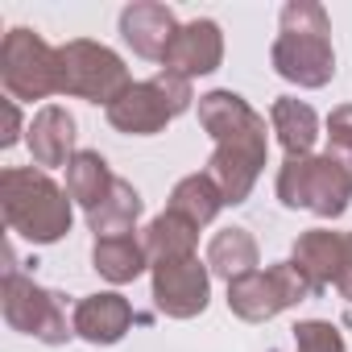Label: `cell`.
I'll use <instances>...</instances> for the list:
<instances>
[{
	"label": "cell",
	"instance_id": "15",
	"mask_svg": "<svg viewBox=\"0 0 352 352\" xmlns=\"http://www.w3.org/2000/svg\"><path fill=\"white\" fill-rule=\"evenodd\" d=\"M294 270L307 278V286L315 294H323L327 286H336L340 270H344V232H331V228H311L294 241V253H290Z\"/></svg>",
	"mask_w": 352,
	"mask_h": 352
},
{
	"label": "cell",
	"instance_id": "22",
	"mask_svg": "<svg viewBox=\"0 0 352 352\" xmlns=\"http://www.w3.org/2000/svg\"><path fill=\"white\" fill-rule=\"evenodd\" d=\"M141 212H145V204H141L137 187L124 183V179H116L112 191H108V199L96 212H87V228L96 232V241H104V236H129L137 228Z\"/></svg>",
	"mask_w": 352,
	"mask_h": 352
},
{
	"label": "cell",
	"instance_id": "23",
	"mask_svg": "<svg viewBox=\"0 0 352 352\" xmlns=\"http://www.w3.org/2000/svg\"><path fill=\"white\" fill-rule=\"evenodd\" d=\"M294 348L298 352H348L344 348V331L327 319H302L294 323Z\"/></svg>",
	"mask_w": 352,
	"mask_h": 352
},
{
	"label": "cell",
	"instance_id": "11",
	"mask_svg": "<svg viewBox=\"0 0 352 352\" xmlns=\"http://www.w3.org/2000/svg\"><path fill=\"white\" fill-rule=\"evenodd\" d=\"M224 63V34L216 21L199 17V21H187L174 34L166 58H162V71H174L183 79H195V75H216Z\"/></svg>",
	"mask_w": 352,
	"mask_h": 352
},
{
	"label": "cell",
	"instance_id": "21",
	"mask_svg": "<svg viewBox=\"0 0 352 352\" xmlns=\"http://www.w3.org/2000/svg\"><path fill=\"white\" fill-rule=\"evenodd\" d=\"M112 183H116V174L108 170V162H104L100 149H79V153L71 157V166H67V195H71L83 212H96V208L108 199Z\"/></svg>",
	"mask_w": 352,
	"mask_h": 352
},
{
	"label": "cell",
	"instance_id": "6",
	"mask_svg": "<svg viewBox=\"0 0 352 352\" xmlns=\"http://www.w3.org/2000/svg\"><path fill=\"white\" fill-rule=\"evenodd\" d=\"M191 104H195L191 79L174 75V71H157L153 79H141V83H133L129 91H120V96L104 108V116H108V124H112L116 133H124V137H153V133H162L174 116L191 112Z\"/></svg>",
	"mask_w": 352,
	"mask_h": 352
},
{
	"label": "cell",
	"instance_id": "1",
	"mask_svg": "<svg viewBox=\"0 0 352 352\" xmlns=\"http://www.w3.org/2000/svg\"><path fill=\"white\" fill-rule=\"evenodd\" d=\"M199 124L216 141L208 157V174L224 191V204H245L265 170L270 137H265V116L249 108L245 96L236 91H208L199 96Z\"/></svg>",
	"mask_w": 352,
	"mask_h": 352
},
{
	"label": "cell",
	"instance_id": "24",
	"mask_svg": "<svg viewBox=\"0 0 352 352\" xmlns=\"http://www.w3.org/2000/svg\"><path fill=\"white\" fill-rule=\"evenodd\" d=\"M327 149L331 153H344V157H352V104H340V108H331V116H327Z\"/></svg>",
	"mask_w": 352,
	"mask_h": 352
},
{
	"label": "cell",
	"instance_id": "10",
	"mask_svg": "<svg viewBox=\"0 0 352 352\" xmlns=\"http://www.w3.org/2000/svg\"><path fill=\"white\" fill-rule=\"evenodd\" d=\"M212 298V270L199 257L162 261L153 265V307L166 319H195L208 311Z\"/></svg>",
	"mask_w": 352,
	"mask_h": 352
},
{
	"label": "cell",
	"instance_id": "12",
	"mask_svg": "<svg viewBox=\"0 0 352 352\" xmlns=\"http://www.w3.org/2000/svg\"><path fill=\"white\" fill-rule=\"evenodd\" d=\"M174 34H179V21H174V13L166 5H157V0H137V5H129L120 13V38H124V46H133L137 58L162 63Z\"/></svg>",
	"mask_w": 352,
	"mask_h": 352
},
{
	"label": "cell",
	"instance_id": "25",
	"mask_svg": "<svg viewBox=\"0 0 352 352\" xmlns=\"http://www.w3.org/2000/svg\"><path fill=\"white\" fill-rule=\"evenodd\" d=\"M5 116H9V124H5V133H0V145H17L21 141V108H17V100H5Z\"/></svg>",
	"mask_w": 352,
	"mask_h": 352
},
{
	"label": "cell",
	"instance_id": "3",
	"mask_svg": "<svg viewBox=\"0 0 352 352\" xmlns=\"http://www.w3.org/2000/svg\"><path fill=\"white\" fill-rule=\"evenodd\" d=\"M331 21L315 0H286L282 5V34L270 46V63L286 83L298 87H327L336 75V50H331Z\"/></svg>",
	"mask_w": 352,
	"mask_h": 352
},
{
	"label": "cell",
	"instance_id": "2",
	"mask_svg": "<svg viewBox=\"0 0 352 352\" xmlns=\"http://www.w3.org/2000/svg\"><path fill=\"white\" fill-rule=\"evenodd\" d=\"M71 195L42 166H5L0 170V212L9 232L30 245H54L71 232Z\"/></svg>",
	"mask_w": 352,
	"mask_h": 352
},
{
	"label": "cell",
	"instance_id": "8",
	"mask_svg": "<svg viewBox=\"0 0 352 352\" xmlns=\"http://www.w3.org/2000/svg\"><path fill=\"white\" fill-rule=\"evenodd\" d=\"M0 83L9 100H46L58 96V46L42 34L17 25L0 42Z\"/></svg>",
	"mask_w": 352,
	"mask_h": 352
},
{
	"label": "cell",
	"instance_id": "9",
	"mask_svg": "<svg viewBox=\"0 0 352 352\" xmlns=\"http://www.w3.org/2000/svg\"><path fill=\"white\" fill-rule=\"evenodd\" d=\"M307 298H315V290L294 270V261H278L270 270H257L249 278L228 282V311L245 323H265V319H274Z\"/></svg>",
	"mask_w": 352,
	"mask_h": 352
},
{
	"label": "cell",
	"instance_id": "5",
	"mask_svg": "<svg viewBox=\"0 0 352 352\" xmlns=\"http://www.w3.org/2000/svg\"><path fill=\"white\" fill-rule=\"evenodd\" d=\"M5 257H9V265H5V286H0V311H5V323L13 331H21V336H34V340L50 344V348L67 344L75 336V319L67 315V294L46 290L30 274H21L13 249Z\"/></svg>",
	"mask_w": 352,
	"mask_h": 352
},
{
	"label": "cell",
	"instance_id": "7",
	"mask_svg": "<svg viewBox=\"0 0 352 352\" xmlns=\"http://www.w3.org/2000/svg\"><path fill=\"white\" fill-rule=\"evenodd\" d=\"M129 67L116 50L91 38H75L58 46V96H75L87 104H112L120 91H129Z\"/></svg>",
	"mask_w": 352,
	"mask_h": 352
},
{
	"label": "cell",
	"instance_id": "14",
	"mask_svg": "<svg viewBox=\"0 0 352 352\" xmlns=\"http://www.w3.org/2000/svg\"><path fill=\"white\" fill-rule=\"evenodd\" d=\"M75 116L58 104H46L38 108V116L30 120L25 129V141H30V153H34V166L42 170H54V166H71V157L79 153L75 149Z\"/></svg>",
	"mask_w": 352,
	"mask_h": 352
},
{
	"label": "cell",
	"instance_id": "4",
	"mask_svg": "<svg viewBox=\"0 0 352 352\" xmlns=\"http://www.w3.org/2000/svg\"><path fill=\"white\" fill-rule=\"evenodd\" d=\"M278 199L290 212H315L319 220H340L352 204V157L331 149L286 157L278 170Z\"/></svg>",
	"mask_w": 352,
	"mask_h": 352
},
{
	"label": "cell",
	"instance_id": "20",
	"mask_svg": "<svg viewBox=\"0 0 352 352\" xmlns=\"http://www.w3.org/2000/svg\"><path fill=\"white\" fill-rule=\"evenodd\" d=\"M220 208H224V191L216 187V179H212L208 170L179 179V183H174V191H170V204H166V212L191 220L195 228L212 224V220L220 216Z\"/></svg>",
	"mask_w": 352,
	"mask_h": 352
},
{
	"label": "cell",
	"instance_id": "19",
	"mask_svg": "<svg viewBox=\"0 0 352 352\" xmlns=\"http://www.w3.org/2000/svg\"><path fill=\"white\" fill-rule=\"evenodd\" d=\"M145 241V253H149V265H162V261H183V257H195V245H199V228L174 212H162L145 224L141 232Z\"/></svg>",
	"mask_w": 352,
	"mask_h": 352
},
{
	"label": "cell",
	"instance_id": "16",
	"mask_svg": "<svg viewBox=\"0 0 352 352\" xmlns=\"http://www.w3.org/2000/svg\"><path fill=\"white\" fill-rule=\"evenodd\" d=\"M270 129L278 137V145L286 149V157H307L319 141V116L311 104L294 100V96H278L270 104Z\"/></svg>",
	"mask_w": 352,
	"mask_h": 352
},
{
	"label": "cell",
	"instance_id": "18",
	"mask_svg": "<svg viewBox=\"0 0 352 352\" xmlns=\"http://www.w3.org/2000/svg\"><path fill=\"white\" fill-rule=\"evenodd\" d=\"M204 261H208V270H212L216 278L236 282V278L257 274V265H261V249H257V241H253L249 228H224V232L212 236Z\"/></svg>",
	"mask_w": 352,
	"mask_h": 352
},
{
	"label": "cell",
	"instance_id": "17",
	"mask_svg": "<svg viewBox=\"0 0 352 352\" xmlns=\"http://www.w3.org/2000/svg\"><path fill=\"white\" fill-rule=\"evenodd\" d=\"M149 265V253H145V241L141 236H104L91 245V270L112 282V286H124V282H137Z\"/></svg>",
	"mask_w": 352,
	"mask_h": 352
},
{
	"label": "cell",
	"instance_id": "26",
	"mask_svg": "<svg viewBox=\"0 0 352 352\" xmlns=\"http://www.w3.org/2000/svg\"><path fill=\"white\" fill-rule=\"evenodd\" d=\"M336 290L352 302V232H344V270L336 278Z\"/></svg>",
	"mask_w": 352,
	"mask_h": 352
},
{
	"label": "cell",
	"instance_id": "13",
	"mask_svg": "<svg viewBox=\"0 0 352 352\" xmlns=\"http://www.w3.org/2000/svg\"><path fill=\"white\" fill-rule=\"evenodd\" d=\"M71 319H75V336L100 348V344H116V340H124V331L137 323V311H133V302H129L124 294L104 290V294H87V298H79L75 311H71Z\"/></svg>",
	"mask_w": 352,
	"mask_h": 352
}]
</instances>
